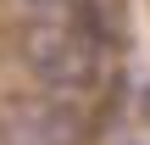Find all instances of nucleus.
<instances>
[{
    "instance_id": "f03ea898",
    "label": "nucleus",
    "mask_w": 150,
    "mask_h": 145,
    "mask_svg": "<svg viewBox=\"0 0 150 145\" xmlns=\"http://www.w3.org/2000/svg\"><path fill=\"white\" fill-rule=\"evenodd\" d=\"M0 140L6 145H83V112L67 95H11L0 101Z\"/></svg>"
},
{
    "instance_id": "f257e3e1",
    "label": "nucleus",
    "mask_w": 150,
    "mask_h": 145,
    "mask_svg": "<svg viewBox=\"0 0 150 145\" xmlns=\"http://www.w3.org/2000/svg\"><path fill=\"white\" fill-rule=\"evenodd\" d=\"M17 56L22 67L39 78V89L50 95H89L106 73V50L72 22V17H39L17 34Z\"/></svg>"
},
{
    "instance_id": "7ed1b4c3",
    "label": "nucleus",
    "mask_w": 150,
    "mask_h": 145,
    "mask_svg": "<svg viewBox=\"0 0 150 145\" xmlns=\"http://www.w3.org/2000/svg\"><path fill=\"white\" fill-rule=\"evenodd\" d=\"M22 6H33V11H61V6H72V0H22Z\"/></svg>"
}]
</instances>
